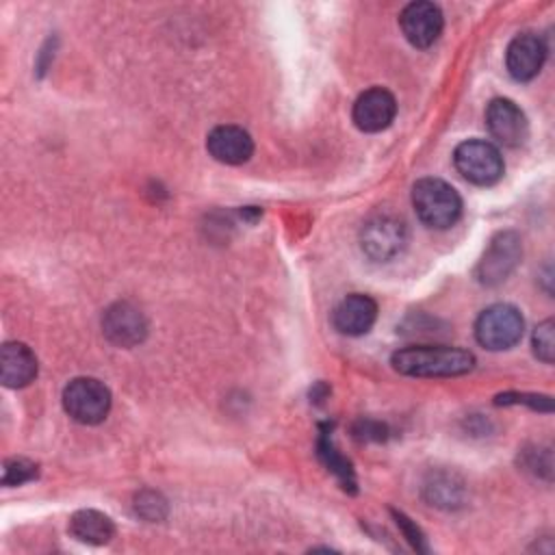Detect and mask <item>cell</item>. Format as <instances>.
Wrapping results in <instances>:
<instances>
[{
	"instance_id": "6da1fadb",
	"label": "cell",
	"mask_w": 555,
	"mask_h": 555,
	"mask_svg": "<svg viewBox=\"0 0 555 555\" xmlns=\"http://www.w3.org/2000/svg\"><path fill=\"white\" fill-rule=\"evenodd\" d=\"M390 364L397 373L410 377H455L473 371L475 356L449 345H412L397 349Z\"/></svg>"
},
{
	"instance_id": "7a4b0ae2",
	"label": "cell",
	"mask_w": 555,
	"mask_h": 555,
	"mask_svg": "<svg viewBox=\"0 0 555 555\" xmlns=\"http://www.w3.org/2000/svg\"><path fill=\"white\" fill-rule=\"evenodd\" d=\"M412 206L418 219L434 230L451 228L462 215V197L440 178H421L412 186Z\"/></svg>"
},
{
	"instance_id": "3957f363",
	"label": "cell",
	"mask_w": 555,
	"mask_h": 555,
	"mask_svg": "<svg viewBox=\"0 0 555 555\" xmlns=\"http://www.w3.org/2000/svg\"><path fill=\"white\" fill-rule=\"evenodd\" d=\"M453 165L464 180L477 186L496 184L505 171L499 147L483 139H468L460 143L453 152Z\"/></svg>"
},
{
	"instance_id": "277c9868",
	"label": "cell",
	"mask_w": 555,
	"mask_h": 555,
	"mask_svg": "<svg viewBox=\"0 0 555 555\" xmlns=\"http://www.w3.org/2000/svg\"><path fill=\"white\" fill-rule=\"evenodd\" d=\"M525 332L522 314L512 304L488 306L475 321V338L490 351L512 349Z\"/></svg>"
},
{
	"instance_id": "5b68a950",
	"label": "cell",
	"mask_w": 555,
	"mask_h": 555,
	"mask_svg": "<svg viewBox=\"0 0 555 555\" xmlns=\"http://www.w3.org/2000/svg\"><path fill=\"white\" fill-rule=\"evenodd\" d=\"M65 412L82 425H98L111 410V390L95 377H76L63 388Z\"/></svg>"
},
{
	"instance_id": "8992f818",
	"label": "cell",
	"mask_w": 555,
	"mask_h": 555,
	"mask_svg": "<svg viewBox=\"0 0 555 555\" xmlns=\"http://www.w3.org/2000/svg\"><path fill=\"white\" fill-rule=\"evenodd\" d=\"M408 243V228L405 223L388 212L373 215L360 232L362 251L375 262H388L397 258Z\"/></svg>"
},
{
	"instance_id": "52a82bcc",
	"label": "cell",
	"mask_w": 555,
	"mask_h": 555,
	"mask_svg": "<svg viewBox=\"0 0 555 555\" xmlns=\"http://www.w3.org/2000/svg\"><path fill=\"white\" fill-rule=\"evenodd\" d=\"M522 256V245L516 232H499L492 236L488 249L477 262L475 278L483 286H496L509 278Z\"/></svg>"
},
{
	"instance_id": "ba28073f",
	"label": "cell",
	"mask_w": 555,
	"mask_h": 555,
	"mask_svg": "<svg viewBox=\"0 0 555 555\" xmlns=\"http://www.w3.org/2000/svg\"><path fill=\"white\" fill-rule=\"evenodd\" d=\"M486 126L492 139L505 147L522 145L529 134V124L522 108L507 98H494L488 104Z\"/></svg>"
},
{
	"instance_id": "9c48e42d",
	"label": "cell",
	"mask_w": 555,
	"mask_h": 555,
	"mask_svg": "<svg viewBox=\"0 0 555 555\" xmlns=\"http://www.w3.org/2000/svg\"><path fill=\"white\" fill-rule=\"evenodd\" d=\"M399 26L403 37L414 46V48H429L442 33L444 17L438 4L427 2V0H416L410 2L401 15H399Z\"/></svg>"
},
{
	"instance_id": "30bf717a",
	"label": "cell",
	"mask_w": 555,
	"mask_h": 555,
	"mask_svg": "<svg viewBox=\"0 0 555 555\" xmlns=\"http://www.w3.org/2000/svg\"><path fill=\"white\" fill-rule=\"evenodd\" d=\"M397 115V100L388 89L371 87L358 95L353 102V124L362 132H382L386 130Z\"/></svg>"
},
{
	"instance_id": "8fae6325",
	"label": "cell",
	"mask_w": 555,
	"mask_h": 555,
	"mask_svg": "<svg viewBox=\"0 0 555 555\" xmlns=\"http://www.w3.org/2000/svg\"><path fill=\"white\" fill-rule=\"evenodd\" d=\"M546 59L544 39L535 33L516 35L505 52V67L518 82H527L540 74Z\"/></svg>"
},
{
	"instance_id": "7c38bea8",
	"label": "cell",
	"mask_w": 555,
	"mask_h": 555,
	"mask_svg": "<svg viewBox=\"0 0 555 555\" xmlns=\"http://www.w3.org/2000/svg\"><path fill=\"white\" fill-rule=\"evenodd\" d=\"M102 330L111 343L119 347H132L147 334V321L139 308L128 301L113 304L102 317Z\"/></svg>"
},
{
	"instance_id": "4fadbf2b",
	"label": "cell",
	"mask_w": 555,
	"mask_h": 555,
	"mask_svg": "<svg viewBox=\"0 0 555 555\" xmlns=\"http://www.w3.org/2000/svg\"><path fill=\"white\" fill-rule=\"evenodd\" d=\"M208 154L223 165H241L247 163L254 154V141L247 130L241 126L223 124L208 132L206 137Z\"/></svg>"
},
{
	"instance_id": "5bb4252c",
	"label": "cell",
	"mask_w": 555,
	"mask_h": 555,
	"mask_svg": "<svg viewBox=\"0 0 555 555\" xmlns=\"http://www.w3.org/2000/svg\"><path fill=\"white\" fill-rule=\"evenodd\" d=\"M377 319V304L373 297L362 293H351L338 301L332 312L334 327L345 336L366 334Z\"/></svg>"
},
{
	"instance_id": "9a60e30c",
	"label": "cell",
	"mask_w": 555,
	"mask_h": 555,
	"mask_svg": "<svg viewBox=\"0 0 555 555\" xmlns=\"http://www.w3.org/2000/svg\"><path fill=\"white\" fill-rule=\"evenodd\" d=\"M37 377V358L28 345L11 340L0 349V379L7 388L28 386Z\"/></svg>"
},
{
	"instance_id": "2e32d148",
	"label": "cell",
	"mask_w": 555,
	"mask_h": 555,
	"mask_svg": "<svg viewBox=\"0 0 555 555\" xmlns=\"http://www.w3.org/2000/svg\"><path fill=\"white\" fill-rule=\"evenodd\" d=\"M69 533L85 544H106L115 535L113 520L98 509H78L69 518Z\"/></svg>"
},
{
	"instance_id": "e0dca14e",
	"label": "cell",
	"mask_w": 555,
	"mask_h": 555,
	"mask_svg": "<svg viewBox=\"0 0 555 555\" xmlns=\"http://www.w3.org/2000/svg\"><path fill=\"white\" fill-rule=\"evenodd\" d=\"M462 481L449 473L431 475V479L425 483V494L431 501V505L438 507H455L462 501Z\"/></svg>"
},
{
	"instance_id": "ac0fdd59",
	"label": "cell",
	"mask_w": 555,
	"mask_h": 555,
	"mask_svg": "<svg viewBox=\"0 0 555 555\" xmlns=\"http://www.w3.org/2000/svg\"><path fill=\"white\" fill-rule=\"evenodd\" d=\"M319 457L338 477V481L343 483L345 490H356V477H353L351 464L334 449V444L327 436H321V440H319Z\"/></svg>"
},
{
	"instance_id": "d6986e66",
	"label": "cell",
	"mask_w": 555,
	"mask_h": 555,
	"mask_svg": "<svg viewBox=\"0 0 555 555\" xmlns=\"http://www.w3.org/2000/svg\"><path fill=\"white\" fill-rule=\"evenodd\" d=\"M39 473V466L24 457L7 460L2 466V486H22L30 479H35Z\"/></svg>"
},
{
	"instance_id": "ffe728a7",
	"label": "cell",
	"mask_w": 555,
	"mask_h": 555,
	"mask_svg": "<svg viewBox=\"0 0 555 555\" xmlns=\"http://www.w3.org/2000/svg\"><path fill=\"white\" fill-rule=\"evenodd\" d=\"M553 319L542 321L531 336V345H533V353L538 360H542L544 364H551L555 358V336H553Z\"/></svg>"
},
{
	"instance_id": "44dd1931",
	"label": "cell",
	"mask_w": 555,
	"mask_h": 555,
	"mask_svg": "<svg viewBox=\"0 0 555 555\" xmlns=\"http://www.w3.org/2000/svg\"><path fill=\"white\" fill-rule=\"evenodd\" d=\"M494 403H499V405L522 403V405H529L531 410H538V412H551L553 410L551 397H546V395H529V392H503V395H496Z\"/></svg>"
},
{
	"instance_id": "7402d4cb",
	"label": "cell",
	"mask_w": 555,
	"mask_h": 555,
	"mask_svg": "<svg viewBox=\"0 0 555 555\" xmlns=\"http://www.w3.org/2000/svg\"><path fill=\"white\" fill-rule=\"evenodd\" d=\"M134 507H137V514H141L147 520H160L167 514L165 499L160 494H156V492H150V490L137 494Z\"/></svg>"
},
{
	"instance_id": "603a6c76",
	"label": "cell",
	"mask_w": 555,
	"mask_h": 555,
	"mask_svg": "<svg viewBox=\"0 0 555 555\" xmlns=\"http://www.w3.org/2000/svg\"><path fill=\"white\" fill-rule=\"evenodd\" d=\"M395 514V518H397V525L401 527V531H403V535L408 538V542L416 548V551H427V546H425V538H423V533H421V529L405 516V514H401V512H392Z\"/></svg>"
},
{
	"instance_id": "cb8c5ba5",
	"label": "cell",
	"mask_w": 555,
	"mask_h": 555,
	"mask_svg": "<svg viewBox=\"0 0 555 555\" xmlns=\"http://www.w3.org/2000/svg\"><path fill=\"white\" fill-rule=\"evenodd\" d=\"M386 427L382 425V423H377V421H358L356 423V427H353V434L358 436V438H362V440H382L386 434Z\"/></svg>"
}]
</instances>
